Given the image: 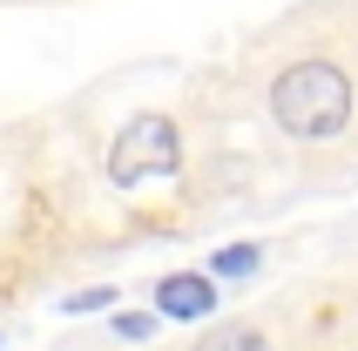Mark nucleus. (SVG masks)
Listing matches in <instances>:
<instances>
[{"mask_svg": "<svg viewBox=\"0 0 358 351\" xmlns=\"http://www.w3.org/2000/svg\"><path fill=\"white\" fill-rule=\"evenodd\" d=\"M271 115H278L284 136H298V142H331L352 122V81L331 61H298L271 88Z\"/></svg>", "mask_w": 358, "mask_h": 351, "instance_id": "obj_1", "label": "nucleus"}, {"mask_svg": "<svg viewBox=\"0 0 358 351\" xmlns=\"http://www.w3.org/2000/svg\"><path fill=\"white\" fill-rule=\"evenodd\" d=\"M176 162H182V142H176V129L162 115H136L115 136V149H108V176H115L122 189H136L149 176H169Z\"/></svg>", "mask_w": 358, "mask_h": 351, "instance_id": "obj_2", "label": "nucleus"}, {"mask_svg": "<svg viewBox=\"0 0 358 351\" xmlns=\"http://www.w3.org/2000/svg\"><path fill=\"white\" fill-rule=\"evenodd\" d=\"M156 304H162V317H210L217 311V291H210V277H162L156 284Z\"/></svg>", "mask_w": 358, "mask_h": 351, "instance_id": "obj_3", "label": "nucleus"}, {"mask_svg": "<svg viewBox=\"0 0 358 351\" xmlns=\"http://www.w3.org/2000/svg\"><path fill=\"white\" fill-rule=\"evenodd\" d=\"M196 351H271V345H264V331H250V324H217Z\"/></svg>", "mask_w": 358, "mask_h": 351, "instance_id": "obj_4", "label": "nucleus"}, {"mask_svg": "<svg viewBox=\"0 0 358 351\" xmlns=\"http://www.w3.org/2000/svg\"><path fill=\"white\" fill-rule=\"evenodd\" d=\"M264 257H257V243H230V250L217 257V277H250Z\"/></svg>", "mask_w": 358, "mask_h": 351, "instance_id": "obj_5", "label": "nucleus"}, {"mask_svg": "<svg viewBox=\"0 0 358 351\" xmlns=\"http://www.w3.org/2000/svg\"><path fill=\"white\" fill-rule=\"evenodd\" d=\"M149 331H156V317H142V311L115 317V338H149Z\"/></svg>", "mask_w": 358, "mask_h": 351, "instance_id": "obj_6", "label": "nucleus"}, {"mask_svg": "<svg viewBox=\"0 0 358 351\" xmlns=\"http://www.w3.org/2000/svg\"><path fill=\"white\" fill-rule=\"evenodd\" d=\"M101 304H108V291H75L68 297V311H101Z\"/></svg>", "mask_w": 358, "mask_h": 351, "instance_id": "obj_7", "label": "nucleus"}]
</instances>
